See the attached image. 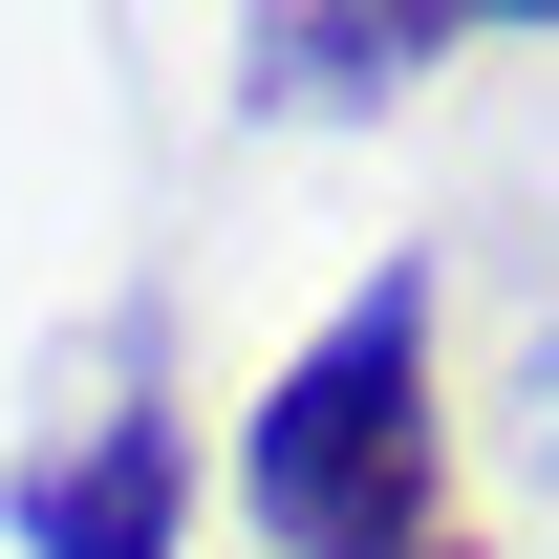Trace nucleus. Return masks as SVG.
I'll return each mask as SVG.
<instances>
[{"instance_id":"7ed1b4c3","label":"nucleus","mask_w":559,"mask_h":559,"mask_svg":"<svg viewBox=\"0 0 559 559\" xmlns=\"http://www.w3.org/2000/svg\"><path fill=\"white\" fill-rule=\"evenodd\" d=\"M452 44H474L452 0H388V22H237V86H259V108H388V86L452 66Z\"/></svg>"},{"instance_id":"f257e3e1","label":"nucleus","mask_w":559,"mask_h":559,"mask_svg":"<svg viewBox=\"0 0 559 559\" xmlns=\"http://www.w3.org/2000/svg\"><path fill=\"white\" fill-rule=\"evenodd\" d=\"M430 474H452V430H430V259H366L323 301V345L237 430V516L280 559H430Z\"/></svg>"},{"instance_id":"39448f33","label":"nucleus","mask_w":559,"mask_h":559,"mask_svg":"<svg viewBox=\"0 0 559 559\" xmlns=\"http://www.w3.org/2000/svg\"><path fill=\"white\" fill-rule=\"evenodd\" d=\"M430 559H474V538H430Z\"/></svg>"},{"instance_id":"20e7f679","label":"nucleus","mask_w":559,"mask_h":559,"mask_svg":"<svg viewBox=\"0 0 559 559\" xmlns=\"http://www.w3.org/2000/svg\"><path fill=\"white\" fill-rule=\"evenodd\" d=\"M538 430H559V323H538Z\"/></svg>"},{"instance_id":"f03ea898","label":"nucleus","mask_w":559,"mask_h":559,"mask_svg":"<svg viewBox=\"0 0 559 559\" xmlns=\"http://www.w3.org/2000/svg\"><path fill=\"white\" fill-rule=\"evenodd\" d=\"M173 516H194V430L151 409H86L66 452H22V559H173Z\"/></svg>"}]
</instances>
